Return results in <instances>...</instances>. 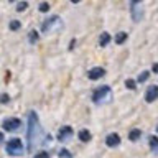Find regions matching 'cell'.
Instances as JSON below:
<instances>
[{
	"mask_svg": "<svg viewBox=\"0 0 158 158\" xmlns=\"http://www.w3.org/2000/svg\"><path fill=\"white\" fill-rule=\"evenodd\" d=\"M43 128L40 125V118L35 110L28 112V132H27V140H28V152H33L38 145L43 143Z\"/></svg>",
	"mask_w": 158,
	"mask_h": 158,
	"instance_id": "1",
	"label": "cell"
},
{
	"mask_svg": "<svg viewBox=\"0 0 158 158\" xmlns=\"http://www.w3.org/2000/svg\"><path fill=\"white\" fill-rule=\"evenodd\" d=\"M92 101L97 104V106H102L106 102H110L112 101V89L109 86H101L97 87L96 91L92 92Z\"/></svg>",
	"mask_w": 158,
	"mask_h": 158,
	"instance_id": "2",
	"label": "cell"
},
{
	"mask_svg": "<svg viewBox=\"0 0 158 158\" xmlns=\"http://www.w3.org/2000/svg\"><path fill=\"white\" fill-rule=\"evenodd\" d=\"M63 27H64L63 20L59 18L58 15H53V17H49L43 22L41 30H43V33H53V31H59Z\"/></svg>",
	"mask_w": 158,
	"mask_h": 158,
	"instance_id": "3",
	"label": "cell"
},
{
	"mask_svg": "<svg viewBox=\"0 0 158 158\" xmlns=\"http://www.w3.org/2000/svg\"><path fill=\"white\" fill-rule=\"evenodd\" d=\"M5 148H7V153L12 155V156H20L23 153V150H25L20 138H12V140H8L7 145H5Z\"/></svg>",
	"mask_w": 158,
	"mask_h": 158,
	"instance_id": "4",
	"label": "cell"
},
{
	"mask_svg": "<svg viewBox=\"0 0 158 158\" xmlns=\"http://www.w3.org/2000/svg\"><path fill=\"white\" fill-rule=\"evenodd\" d=\"M130 13L133 22H140L143 18V0H130Z\"/></svg>",
	"mask_w": 158,
	"mask_h": 158,
	"instance_id": "5",
	"label": "cell"
},
{
	"mask_svg": "<svg viewBox=\"0 0 158 158\" xmlns=\"http://www.w3.org/2000/svg\"><path fill=\"white\" fill-rule=\"evenodd\" d=\"M73 138V128L69 127V125H64L59 128V133H58V140L61 142V143H66L69 142Z\"/></svg>",
	"mask_w": 158,
	"mask_h": 158,
	"instance_id": "6",
	"label": "cell"
},
{
	"mask_svg": "<svg viewBox=\"0 0 158 158\" xmlns=\"http://www.w3.org/2000/svg\"><path fill=\"white\" fill-rule=\"evenodd\" d=\"M20 125H22V122H20L18 118H7V120H3V123H2L5 132H13V130H17Z\"/></svg>",
	"mask_w": 158,
	"mask_h": 158,
	"instance_id": "7",
	"label": "cell"
},
{
	"mask_svg": "<svg viewBox=\"0 0 158 158\" xmlns=\"http://www.w3.org/2000/svg\"><path fill=\"white\" fill-rule=\"evenodd\" d=\"M158 99V86H150L145 92V101L147 102H153Z\"/></svg>",
	"mask_w": 158,
	"mask_h": 158,
	"instance_id": "8",
	"label": "cell"
},
{
	"mask_svg": "<svg viewBox=\"0 0 158 158\" xmlns=\"http://www.w3.org/2000/svg\"><path fill=\"white\" fill-rule=\"evenodd\" d=\"M104 74H106V69L104 68H92L91 71L87 73V76L91 81H97V79H101L104 76Z\"/></svg>",
	"mask_w": 158,
	"mask_h": 158,
	"instance_id": "9",
	"label": "cell"
},
{
	"mask_svg": "<svg viewBox=\"0 0 158 158\" xmlns=\"http://www.w3.org/2000/svg\"><path fill=\"white\" fill-rule=\"evenodd\" d=\"M106 143L109 147H117V145H120V137H118L117 133H110V135H107Z\"/></svg>",
	"mask_w": 158,
	"mask_h": 158,
	"instance_id": "10",
	"label": "cell"
},
{
	"mask_svg": "<svg viewBox=\"0 0 158 158\" xmlns=\"http://www.w3.org/2000/svg\"><path fill=\"white\" fill-rule=\"evenodd\" d=\"M148 143H150V150L153 155H158V137L155 135L148 137Z\"/></svg>",
	"mask_w": 158,
	"mask_h": 158,
	"instance_id": "11",
	"label": "cell"
},
{
	"mask_svg": "<svg viewBox=\"0 0 158 158\" xmlns=\"http://www.w3.org/2000/svg\"><path fill=\"white\" fill-rule=\"evenodd\" d=\"M91 138H92V135L89 130H86V128H84V130H79V140L81 142H89Z\"/></svg>",
	"mask_w": 158,
	"mask_h": 158,
	"instance_id": "12",
	"label": "cell"
},
{
	"mask_svg": "<svg viewBox=\"0 0 158 158\" xmlns=\"http://www.w3.org/2000/svg\"><path fill=\"white\" fill-rule=\"evenodd\" d=\"M140 137H142V130H138V128H133V130H130V133H128V138H130L132 142L138 140Z\"/></svg>",
	"mask_w": 158,
	"mask_h": 158,
	"instance_id": "13",
	"label": "cell"
},
{
	"mask_svg": "<svg viewBox=\"0 0 158 158\" xmlns=\"http://www.w3.org/2000/svg\"><path fill=\"white\" fill-rule=\"evenodd\" d=\"M109 41H110V35H109L107 31L101 35V38H99V44L101 46H106V44H109Z\"/></svg>",
	"mask_w": 158,
	"mask_h": 158,
	"instance_id": "14",
	"label": "cell"
},
{
	"mask_svg": "<svg viewBox=\"0 0 158 158\" xmlns=\"http://www.w3.org/2000/svg\"><path fill=\"white\" fill-rule=\"evenodd\" d=\"M125 40H127V33H125V31H120V33L115 35V43H117V44L125 43Z\"/></svg>",
	"mask_w": 158,
	"mask_h": 158,
	"instance_id": "15",
	"label": "cell"
},
{
	"mask_svg": "<svg viewBox=\"0 0 158 158\" xmlns=\"http://www.w3.org/2000/svg\"><path fill=\"white\" fill-rule=\"evenodd\" d=\"M58 156H59V158H73L71 152L66 150V148H61V150L58 152Z\"/></svg>",
	"mask_w": 158,
	"mask_h": 158,
	"instance_id": "16",
	"label": "cell"
},
{
	"mask_svg": "<svg viewBox=\"0 0 158 158\" xmlns=\"http://www.w3.org/2000/svg\"><path fill=\"white\" fill-rule=\"evenodd\" d=\"M28 40H30V43H36L38 41V31H35V30H31L28 35Z\"/></svg>",
	"mask_w": 158,
	"mask_h": 158,
	"instance_id": "17",
	"label": "cell"
},
{
	"mask_svg": "<svg viewBox=\"0 0 158 158\" xmlns=\"http://www.w3.org/2000/svg\"><path fill=\"white\" fill-rule=\"evenodd\" d=\"M20 27H22V25H20L18 20H13V22H10V30H15V31H17V30H20Z\"/></svg>",
	"mask_w": 158,
	"mask_h": 158,
	"instance_id": "18",
	"label": "cell"
},
{
	"mask_svg": "<svg viewBox=\"0 0 158 158\" xmlns=\"http://www.w3.org/2000/svg\"><path fill=\"white\" fill-rule=\"evenodd\" d=\"M148 76H150V73H148V71H143L140 76H138V82H145L147 79H148Z\"/></svg>",
	"mask_w": 158,
	"mask_h": 158,
	"instance_id": "19",
	"label": "cell"
},
{
	"mask_svg": "<svg viewBox=\"0 0 158 158\" xmlns=\"http://www.w3.org/2000/svg\"><path fill=\"white\" fill-rule=\"evenodd\" d=\"M125 86H127L128 89H132V91H133V89H137V84H135V81H132V79H127V81H125Z\"/></svg>",
	"mask_w": 158,
	"mask_h": 158,
	"instance_id": "20",
	"label": "cell"
},
{
	"mask_svg": "<svg viewBox=\"0 0 158 158\" xmlns=\"http://www.w3.org/2000/svg\"><path fill=\"white\" fill-rule=\"evenodd\" d=\"M27 7H28V3H27V2H20V3L17 5V10H18V12H23V10L27 8Z\"/></svg>",
	"mask_w": 158,
	"mask_h": 158,
	"instance_id": "21",
	"label": "cell"
},
{
	"mask_svg": "<svg viewBox=\"0 0 158 158\" xmlns=\"http://www.w3.org/2000/svg\"><path fill=\"white\" fill-rule=\"evenodd\" d=\"M49 10V5L44 2V3H40V12H48Z\"/></svg>",
	"mask_w": 158,
	"mask_h": 158,
	"instance_id": "22",
	"label": "cell"
},
{
	"mask_svg": "<svg viewBox=\"0 0 158 158\" xmlns=\"http://www.w3.org/2000/svg\"><path fill=\"white\" fill-rule=\"evenodd\" d=\"M35 158H49V153L48 152H40Z\"/></svg>",
	"mask_w": 158,
	"mask_h": 158,
	"instance_id": "23",
	"label": "cell"
},
{
	"mask_svg": "<svg viewBox=\"0 0 158 158\" xmlns=\"http://www.w3.org/2000/svg\"><path fill=\"white\" fill-rule=\"evenodd\" d=\"M152 69H153V73H156V74H158V63L153 64V68H152Z\"/></svg>",
	"mask_w": 158,
	"mask_h": 158,
	"instance_id": "24",
	"label": "cell"
},
{
	"mask_svg": "<svg viewBox=\"0 0 158 158\" xmlns=\"http://www.w3.org/2000/svg\"><path fill=\"white\" fill-rule=\"evenodd\" d=\"M0 101H2V102H7V101H8V96H5V94H3V96H2V99H0Z\"/></svg>",
	"mask_w": 158,
	"mask_h": 158,
	"instance_id": "25",
	"label": "cell"
},
{
	"mask_svg": "<svg viewBox=\"0 0 158 158\" xmlns=\"http://www.w3.org/2000/svg\"><path fill=\"white\" fill-rule=\"evenodd\" d=\"M2 142H3V133L0 132V143H2Z\"/></svg>",
	"mask_w": 158,
	"mask_h": 158,
	"instance_id": "26",
	"label": "cell"
},
{
	"mask_svg": "<svg viewBox=\"0 0 158 158\" xmlns=\"http://www.w3.org/2000/svg\"><path fill=\"white\" fill-rule=\"evenodd\" d=\"M71 2H73V3H77V2H79V0H71Z\"/></svg>",
	"mask_w": 158,
	"mask_h": 158,
	"instance_id": "27",
	"label": "cell"
},
{
	"mask_svg": "<svg viewBox=\"0 0 158 158\" xmlns=\"http://www.w3.org/2000/svg\"><path fill=\"white\" fill-rule=\"evenodd\" d=\"M10 2H15V0H10Z\"/></svg>",
	"mask_w": 158,
	"mask_h": 158,
	"instance_id": "28",
	"label": "cell"
},
{
	"mask_svg": "<svg viewBox=\"0 0 158 158\" xmlns=\"http://www.w3.org/2000/svg\"><path fill=\"white\" fill-rule=\"evenodd\" d=\"M156 132H158V127H156Z\"/></svg>",
	"mask_w": 158,
	"mask_h": 158,
	"instance_id": "29",
	"label": "cell"
}]
</instances>
